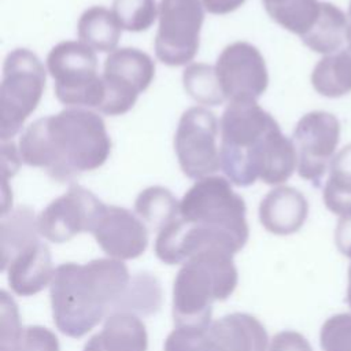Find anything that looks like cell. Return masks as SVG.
Instances as JSON below:
<instances>
[{
  "label": "cell",
  "instance_id": "obj_23",
  "mask_svg": "<svg viewBox=\"0 0 351 351\" xmlns=\"http://www.w3.org/2000/svg\"><path fill=\"white\" fill-rule=\"evenodd\" d=\"M322 196L329 211L340 217L351 215V144L330 162Z\"/></svg>",
  "mask_w": 351,
  "mask_h": 351
},
{
  "label": "cell",
  "instance_id": "obj_7",
  "mask_svg": "<svg viewBox=\"0 0 351 351\" xmlns=\"http://www.w3.org/2000/svg\"><path fill=\"white\" fill-rule=\"evenodd\" d=\"M56 99L70 107L99 108L103 100L101 75L95 51L81 41H62L47 56Z\"/></svg>",
  "mask_w": 351,
  "mask_h": 351
},
{
  "label": "cell",
  "instance_id": "obj_33",
  "mask_svg": "<svg viewBox=\"0 0 351 351\" xmlns=\"http://www.w3.org/2000/svg\"><path fill=\"white\" fill-rule=\"evenodd\" d=\"M267 351H313V348L299 332L282 330L274 335Z\"/></svg>",
  "mask_w": 351,
  "mask_h": 351
},
{
  "label": "cell",
  "instance_id": "obj_21",
  "mask_svg": "<svg viewBox=\"0 0 351 351\" xmlns=\"http://www.w3.org/2000/svg\"><path fill=\"white\" fill-rule=\"evenodd\" d=\"M121 29L112 11L101 5H93L85 10L77 25L81 43L99 52L115 51L121 37Z\"/></svg>",
  "mask_w": 351,
  "mask_h": 351
},
{
  "label": "cell",
  "instance_id": "obj_34",
  "mask_svg": "<svg viewBox=\"0 0 351 351\" xmlns=\"http://www.w3.org/2000/svg\"><path fill=\"white\" fill-rule=\"evenodd\" d=\"M335 243L343 255L351 258V215L339 219L335 230Z\"/></svg>",
  "mask_w": 351,
  "mask_h": 351
},
{
  "label": "cell",
  "instance_id": "obj_26",
  "mask_svg": "<svg viewBox=\"0 0 351 351\" xmlns=\"http://www.w3.org/2000/svg\"><path fill=\"white\" fill-rule=\"evenodd\" d=\"M263 5L274 22L300 37L313 27L321 10L318 0H267Z\"/></svg>",
  "mask_w": 351,
  "mask_h": 351
},
{
  "label": "cell",
  "instance_id": "obj_32",
  "mask_svg": "<svg viewBox=\"0 0 351 351\" xmlns=\"http://www.w3.org/2000/svg\"><path fill=\"white\" fill-rule=\"evenodd\" d=\"M59 341L53 332L44 326L23 328L15 351H59Z\"/></svg>",
  "mask_w": 351,
  "mask_h": 351
},
{
  "label": "cell",
  "instance_id": "obj_8",
  "mask_svg": "<svg viewBox=\"0 0 351 351\" xmlns=\"http://www.w3.org/2000/svg\"><path fill=\"white\" fill-rule=\"evenodd\" d=\"M155 77L151 56L137 48H119L107 56L101 74L103 100L99 111L106 115H122L136 103Z\"/></svg>",
  "mask_w": 351,
  "mask_h": 351
},
{
  "label": "cell",
  "instance_id": "obj_3",
  "mask_svg": "<svg viewBox=\"0 0 351 351\" xmlns=\"http://www.w3.org/2000/svg\"><path fill=\"white\" fill-rule=\"evenodd\" d=\"M129 281L126 265L114 258L58 266L49 288L56 328L66 336L82 337L112 311Z\"/></svg>",
  "mask_w": 351,
  "mask_h": 351
},
{
  "label": "cell",
  "instance_id": "obj_14",
  "mask_svg": "<svg viewBox=\"0 0 351 351\" xmlns=\"http://www.w3.org/2000/svg\"><path fill=\"white\" fill-rule=\"evenodd\" d=\"M90 233L107 255L119 261L140 256L148 245L147 225L118 206H106Z\"/></svg>",
  "mask_w": 351,
  "mask_h": 351
},
{
  "label": "cell",
  "instance_id": "obj_16",
  "mask_svg": "<svg viewBox=\"0 0 351 351\" xmlns=\"http://www.w3.org/2000/svg\"><path fill=\"white\" fill-rule=\"evenodd\" d=\"M308 214V203L302 192L292 186L271 189L259 204L263 228L274 234L287 236L298 232Z\"/></svg>",
  "mask_w": 351,
  "mask_h": 351
},
{
  "label": "cell",
  "instance_id": "obj_1",
  "mask_svg": "<svg viewBox=\"0 0 351 351\" xmlns=\"http://www.w3.org/2000/svg\"><path fill=\"white\" fill-rule=\"evenodd\" d=\"M221 169L236 186L285 182L298 166L292 140L256 100L229 101L221 122Z\"/></svg>",
  "mask_w": 351,
  "mask_h": 351
},
{
  "label": "cell",
  "instance_id": "obj_36",
  "mask_svg": "<svg viewBox=\"0 0 351 351\" xmlns=\"http://www.w3.org/2000/svg\"><path fill=\"white\" fill-rule=\"evenodd\" d=\"M347 303L351 307V265L348 269V285H347Z\"/></svg>",
  "mask_w": 351,
  "mask_h": 351
},
{
  "label": "cell",
  "instance_id": "obj_17",
  "mask_svg": "<svg viewBox=\"0 0 351 351\" xmlns=\"http://www.w3.org/2000/svg\"><path fill=\"white\" fill-rule=\"evenodd\" d=\"M148 335L144 322L132 313L115 311L106 317L100 333L93 335L84 351H147Z\"/></svg>",
  "mask_w": 351,
  "mask_h": 351
},
{
  "label": "cell",
  "instance_id": "obj_10",
  "mask_svg": "<svg viewBox=\"0 0 351 351\" xmlns=\"http://www.w3.org/2000/svg\"><path fill=\"white\" fill-rule=\"evenodd\" d=\"M218 119L204 107H191L180 118L174 149L182 173L191 180H200L221 167L217 147Z\"/></svg>",
  "mask_w": 351,
  "mask_h": 351
},
{
  "label": "cell",
  "instance_id": "obj_30",
  "mask_svg": "<svg viewBox=\"0 0 351 351\" xmlns=\"http://www.w3.org/2000/svg\"><path fill=\"white\" fill-rule=\"evenodd\" d=\"M319 343L324 351H351V314L328 318L321 328Z\"/></svg>",
  "mask_w": 351,
  "mask_h": 351
},
{
  "label": "cell",
  "instance_id": "obj_37",
  "mask_svg": "<svg viewBox=\"0 0 351 351\" xmlns=\"http://www.w3.org/2000/svg\"><path fill=\"white\" fill-rule=\"evenodd\" d=\"M347 41H348L350 49H351V4H350V11H348V33H347Z\"/></svg>",
  "mask_w": 351,
  "mask_h": 351
},
{
  "label": "cell",
  "instance_id": "obj_25",
  "mask_svg": "<svg viewBox=\"0 0 351 351\" xmlns=\"http://www.w3.org/2000/svg\"><path fill=\"white\" fill-rule=\"evenodd\" d=\"M134 210L147 228L159 232L180 215V202L165 186H148L136 197Z\"/></svg>",
  "mask_w": 351,
  "mask_h": 351
},
{
  "label": "cell",
  "instance_id": "obj_4",
  "mask_svg": "<svg viewBox=\"0 0 351 351\" xmlns=\"http://www.w3.org/2000/svg\"><path fill=\"white\" fill-rule=\"evenodd\" d=\"M239 281L233 255L222 250H206L188 258L173 285V318L176 326L208 329L211 304L228 299Z\"/></svg>",
  "mask_w": 351,
  "mask_h": 351
},
{
  "label": "cell",
  "instance_id": "obj_15",
  "mask_svg": "<svg viewBox=\"0 0 351 351\" xmlns=\"http://www.w3.org/2000/svg\"><path fill=\"white\" fill-rule=\"evenodd\" d=\"M7 280L19 296H32L43 291L53 277L51 251L43 241H36L18 252L7 265Z\"/></svg>",
  "mask_w": 351,
  "mask_h": 351
},
{
  "label": "cell",
  "instance_id": "obj_12",
  "mask_svg": "<svg viewBox=\"0 0 351 351\" xmlns=\"http://www.w3.org/2000/svg\"><path fill=\"white\" fill-rule=\"evenodd\" d=\"M106 204L81 185H71L38 215V230L52 243H64L82 232H92Z\"/></svg>",
  "mask_w": 351,
  "mask_h": 351
},
{
  "label": "cell",
  "instance_id": "obj_19",
  "mask_svg": "<svg viewBox=\"0 0 351 351\" xmlns=\"http://www.w3.org/2000/svg\"><path fill=\"white\" fill-rule=\"evenodd\" d=\"M40 230L34 211L27 206H21L1 215L0 250L1 270H5L10 261L27 245L38 241Z\"/></svg>",
  "mask_w": 351,
  "mask_h": 351
},
{
  "label": "cell",
  "instance_id": "obj_5",
  "mask_svg": "<svg viewBox=\"0 0 351 351\" xmlns=\"http://www.w3.org/2000/svg\"><path fill=\"white\" fill-rule=\"evenodd\" d=\"M45 88V69L40 58L26 49L11 51L3 64L0 88V136L10 141L37 108Z\"/></svg>",
  "mask_w": 351,
  "mask_h": 351
},
{
  "label": "cell",
  "instance_id": "obj_24",
  "mask_svg": "<svg viewBox=\"0 0 351 351\" xmlns=\"http://www.w3.org/2000/svg\"><path fill=\"white\" fill-rule=\"evenodd\" d=\"M160 306L162 288L158 278L149 273H137L130 278L123 295L115 303L111 313L123 311L151 315L158 313Z\"/></svg>",
  "mask_w": 351,
  "mask_h": 351
},
{
  "label": "cell",
  "instance_id": "obj_20",
  "mask_svg": "<svg viewBox=\"0 0 351 351\" xmlns=\"http://www.w3.org/2000/svg\"><path fill=\"white\" fill-rule=\"evenodd\" d=\"M348 18L332 3H321L319 15L313 27L302 36V41L318 53H335L347 40Z\"/></svg>",
  "mask_w": 351,
  "mask_h": 351
},
{
  "label": "cell",
  "instance_id": "obj_27",
  "mask_svg": "<svg viewBox=\"0 0 351 351\" xmlns=\"http://www.w3.org/2000/svg\"><path fill=\"white\" fill-rule=\"evenodd\" d=\"M185 92L197 103L219 106L226 97L221 89L215 67L206 63H192L182 73Z\"/></svg>",
  "mask_w": 351,
  "mask_h": 351
},
{
  "label": "cell",
  "instance_id": "obj_35",
  "mask_svg": "<svg viewBox=\"0 0 351 351\" xmlns=\"http://www.w3.org/2000/svg\"><path fill=\"white\" fill-rule=\"evenodd\" d=\"M244 1L245 0H202L204 10L215 15L229 14L243 5Z\"/></svg>",
  "mask_w": 351,
  "mask_h": 351
},
{
  "label": "cell",
  "instance_id": "obj_6",
  "mask_svg": "<svg viewBox=\"0 0 351 351\" xmlns=\"http://www.w3.org/2000/svg\"><path fill=\"white\" fill-rule=\"evenodd\" d=\"M245 203L230 181L221 176L197 180L180 202V215L188 222L226 232L243 244L248 240Z\"/></svg>",
  "mask_w": 351,
  "mask_h": 351
},
{
  "label": "cell",
  "instance_id": "obj_29",
  "mask_svg": "<svg viewBox=\"0 0 351 351\" xmlns=\"http://www.w3.org/2000/svg\"><path fill=\"white\" fill-rule=\"evenodd\" d=\"M165 351H222L210 337L208 329L196 326H176L167 336Z\"/></svg>",
  "mask_w": 351,
  "mask_h": 351
},
{
  "label": "cell",
  "instance_id": "obj_2",
  "mask_svg": "<svg viewBox=\"0 0 351 351\" xmlns=\"http://www.w3.org/2000/svg\"><path fill=\"white\" fill-rule=\"evenodd\" d=\"M18 152L25 165L70 182L104 165L111 138L99 114L74 107L32 122L21 134Z\"/></svg>",
  "mask_w": 351,
  "mask_h": 351
},
{
  "label": "cell",
  "instance_id": "obj_9",
  "mask_svg": "<svg viewBox=\"0 0 351 351\" xmlns=\"http://www.w3.org/2000/svg\"><path fill=\"white\" fill-rule=\"evenodd\" d=\"M202 0H160L156 58L167 66L189 63L197 53L204 21Z\"/></svg>",
  "mask_w": 351,
  "mask_h": 351
},
{
  "label": "cell",
  "instance_id": "obj_28",
  "mask_svg": "<svg viewBox=\"0 0 351 351\" xmlns=\"http://www.w3.org/2000/svg\"><path fill=\"white\" fill-rule=\"evenodd\" d=\"M112 14L122 29L144 32L154 25L158 8L155 0H114Z\"/></svg>",
  "mask_w": 351,
  "mask_h": 351
},
{
  "label": "cell",
  "instance_id": "obj_31",
  "mask_svg": "<svg viewBox=\"0 0 351 351\" xmlns=\"http://www.w3.org/2000/svg\"><path fill=\"white\" fill-rule=\"evenodd\" d=\"M22 330L16 303L1 291V351H15Z\"/></svg>",
  "mask_w": 351,
  "mask_h": 351
},
{
  "label": "cell",
  "instance_id": "obj_22",
  "mask_svg": "<svg viewBox=\"0 0 351 351\" xmlns=\"http://www.w3.org/2000/svg\"><path fill=\"white\" fill-rule=\"evenodd\" d=\"M314 89L326 97H340L351 92V49L324 56L311 73Z\"/></svg>",
  "mask_w": 351,
  "mask_h": 351
},
{
  "label": "cell",
  "instance_id": "obj_11",
  "mask_svg": "<svg viewBox=\"0 0 351 351\" xmlns=\"http://www.w3.org/2000/svg\"><path fill=\"white\" fill-rule=\"evenodd\" d=\"M340 140L337 118L325 111L303 115L293 130L292 143L298 155V173L319 186Z\"/></svg>",
  "mask_w": 351,
  "mask_h": 351
},
{
  "label": "cell",
  "instance_id": "obj_18",
  "mask_svg": "<svg viewBox=\"0 0 351 351\" xmlns=\"http://www.w3.org/2000/svg\"><path fill=\"white\" fill-rule=\"evenodd\" d=\"M211 340L222 351H266L269 337L262 322L245 313H232L208 328Z\"/></svg>",
  "mask_w": 351,
  "mask_h": 351
},
{
  "label": "cell",
  "instance_id": "obj_13",
  "mask_svg": "<svg viewBox=\"0 0 351 351\" xmlns=\"http://www.w3.org/2000/svg\"><path fill=\"white\" fill-rule=\"evenodd\" d=\"M215 71L229 101L258 100L269 84L262 53L245 41H236L225 47L217 59Z\"/></svg>",
  "mask_w": 351,
  "mask_h": 351
}]
</instances>
